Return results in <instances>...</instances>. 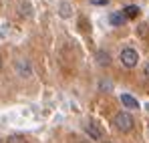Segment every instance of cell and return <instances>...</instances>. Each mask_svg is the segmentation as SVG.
<instances>
[{
	"label": "cell",
	"instance_id": "obj_1",
	"mask_svg": "<svg viewBox=\"0 0 149 143\" xmlns=\"http://www.w3.org/2000/svg\"><path fill=\"white\" fill-rule=\"evenodd\" d=\"M113 123H115V127H117L121 133H129V131L135 127V119L131 117L129 111H119V113L113 117Z\"/></svg>",
	"mask_w": 149,
	"mask_h": 143
},
{
	"label": "cell",
	"instance_id": "obj_2",
	"mask_svg": "<svg viewBox=\"0 0 149 143\" xmlns=\"http://www.w3.org/2000/svg\"><path fill=\"white\" fill-rule=\"evenodd\" d=\"M12 67H14L16 75H18V77H22V79H30V77L34 75L30 61L24 59V57H16V59H14V63H12Z\"/></svg>",
	"mask_w": 149,
	"mask_h": 143
},
{
	"label": "cell",
	"instance_id": "obj_3",
	"mask_svg": "<svg viewBox=\"0 0 149 143\" xmlns=\"http://www.w3.org/2000/svg\"><path fill=\"white\" fill-rule=\"evenodd\" d=\"M119 59H121V65H123V67L133 69V67H137V63H139V52H137L135 48L127 47V48H123V50H121Z\"/></svg>",
	"mask_w": 149,
	"mask_h": 143
},
{
	"label": "cell",
	"instance_id": "obj_4",
	"mask_svg": "<svg viewBox=\"0 0 149 143\" xmlns=\"http://www.w3.org/2000/svg\"><path fill=\"white\" fill-rule=\"evenodd\" d=\"M85 133H87V135H89L91 139H95V141L103 139V131L99 129V125H97V123H93V121L85 123Z\"/></svg>",
	"mask_w": 149,
	"mask_h": 143
},
{
	"label": "cell",
	"instance_id": "obj_5",
	"mask_svg": "<svg viewBox=\"0 0 149 143\" xmlns=\"http://www.w3.org/2000/svg\"><path fill=\"white\" fill-rule=\"evenodd\" d=\"M121 103H123V107H127V109H131V111L139 109V101H137L135 97H131L129 93H123V95H121Z\"/></svg>",
	"mask_w": 149,
	"mask_h": 143
},
{
	"label": "cell",
	"instance_id": "obj_6",
	"mask_svg": "<svg viewBox=\"0 0 149 143\" xmlns=\"http://www.w3.org/2000/svg\"><path fill=\"white\" fill-rule=\"evenodd\" d=\"M109 22L113 24V26H123L127 22V16H125L123 12H113L111 16H109Z\"/></svg>",
	"mask_w": 149,
	"mask_h": 143
},
{
	"label": "cell",
	"instance_id": "obj_7",
	"mask_svg": "<svg viewBox=\"0 0 149 143\" xmlns=\"http://www.w3.org/2000/svg\"><path fill=\"white\" fill-rule=\"evenodd\" d=\"M97 63H99L101 67H109L111 65V54L107 52V50H97Z\"/></svg>",
	"mask_w": 149,
	"mask_h": 143
},
{
	"label": "cell",
	"instance_id": "obj_8",
	"mask_svg": "<svg viewBox=\"0 0 149 143\" xmlns=\"http://www.w3.org/2000/svg\"><path fill=\"white\" fill-rule=\"evenodd\" d=\"M58 14H61V18H71L73 6H71L69 2H61V4H58Z\"/></svg>",
	"mask_w": 149,
	"mask_h": 143
},
{
	"label": "cell",
	"instance_id": "obj_9",
	"mask_svg": "<svg viewBox=\"0 0 149 143\" xmlns=\"http://www.w3.org/2000/svg\"><path fill=\"white\" fill-rule=\"evenodd\" d=\"M123 14L127 16V18H135V16L139 14V6H133V4H131V6H125Z\"/></svg>",
	"mask_w": 149,
	"mask_h": 143
},
{
	"label": "cell",
	"instance_id": "obj_10",
	"mask_svg": "<svg viewBox=\"0 0 149 143\" xmlns=\"http://www.w3.org/2000/svg\"><path fill=\"white\" fill-rule=\"evenodd\" d=\"M6 143H26V139H24V135H10L6 139Z\"/></svg>",
	"mask_w": 149,
	"mask_h": 143
},
{
	"label": "cell",
	"instance_id": "obj_11",
	"mask_svg": "<svg viewBox=\"0 0 149 143\" xmlns=\"http://www.w3.org/2000/svg\"><path fill=\"white\" fill-rule=\"evenodd\" d=\"M20 8H22V14H24V16H32V6H30L28 2H22Z\"/></svg>",
	"mask_w": 149,
	"mask_h": 143
},
{
	"label": "cell",
	"instance_id": "obj_12",
	"mask_svg": "<svg viewBox=\"0 0 149 143\" xmlns=\"http://www.w3.org/2000/svg\"><path fill=\"white\" fill-rule=\"evenodd\" d=\"M91 4H99V6H105V4H109V0H91Z\"/></svg>",
	"mask_w": 149,
	"mask_h": 143
},
{
	"label": "cell",
	"instance_id": "obj_13",
	"mask_svg": "<svg viewBox=\"0 0 149 143\" xmlns=\"http://www.w3.org/2000/svg\"><path fill=\"white\" fill-rule=\"evenodd\" d=\"M143 75H145V79L149 81V63L145 65V67H143Z\"/></svg>",
	"mask_w": 149,
	"mask_h": 143
},
{
	"label": "cell",
	"instance_id": "obj_14",
	"mask_svg": "<svg viewBox=\"0 0 149 143\" xmlns=\"http://www.w3.org/2000/svg\"><path fill=\"white\" fill-rule=\"evenodd\" d=\"M0 65H2V59H0Z\"/></svg>",
	"mask_w": 149,
	"mask_h": 143
},
{
	"label": "cell",
	"instance_id": "obj_15",
	"mask_svg": "<svg viewBox=\"0 0 149 143\" xmlns=\"http://www.w3.org/2000/svg\"><path fill=\"white\" fill-rule=\"evenodd\" d=\"M105 143H111V141H105Z\"/></svg>",
	"mask_w": 149,
	"mask_h": 143
},
{
	"label": "cell",
	"instance_id": "obj_16",
	"mask_svg": "<svg viewBox=\"0 0 149 143\" xmlns=\"http://www.w3.org/2000/svg\"><path fill=\"white\" fill-rule=\"evenodd\" d=\"M0 143H2V141H0Z\"/></svg>",
	"mask_w": 149,
	"mask_h": 143
}]
</instances>
